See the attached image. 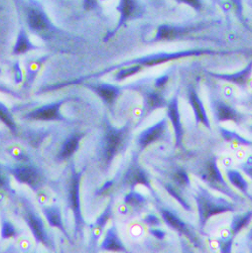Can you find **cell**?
<instances>
[{
    "label": "cell",
    "mask_w": 252,
    "mask_h": 253,
    "mask_svg": "<svg viewBox=\"0 0 252 253\" xmlns=\"http://www.w3.org/2000/svg\"><path fill=\"white\" fill-rule=\"evenodd\" d=\"M198 212H199V222L201 228H203L208 220L215 215L234 212L237 211L236 204L230 199H225L223 197H217L208 190L199 187V191L195 196Z\"/></svg>",
    "instance_id": "6da1fadb"
},
{
    "label": "cell",
    "mask_w": 252,
    "mask_h": 253,
    "mask_svg": "<svg viewBox=\"0 0 252 253\" xmlns=\"http://www.w3.org/2000/svg\"><path fill=\"white\" fill-rule=\"evenodd\" d=\"M231 53L232 52L214 51L211 49H191V50L180 51V52H175V53H156V54L143 56L141 58L124 62L120 65L111 67L110 69H107L106 71H104L102 74H105L106 72H110L111 70H114V69H119L122 67L131 66V65H135V64L141 65L142 67H155V66H158V65L170 62V61L189 58V57H200V56H206V55H208V56L227 55V54H231Z\"/></svg>",
    "instance_id": "7a4b0ae2"
},
{
    "label": "cell",
    "mask_w": 252,
    "mask_h": 253,
    "mask_svg": "<svg viewBox=\"0 0 252 253\" xmlns=\"http://www.w3.org/2000/svg\"><path fill=\"white\" fill-rule=\"evenodd\" d=\"M23 15L29 30L44 40L54 37L57 27L53 24L45 9L36 1L28 0L22 5Z\"/></svg>",
    "instance_id": "3957f363"
},
{
    "label": "cell",
    "mask_w": 252,
    "mask_h": 253,
    "mask_svg": "<svg viewBox=\"0 0 252 253\" xmlns=\"http://www.w3.org/2000/svg\"><path fill=\"white\" fill-rule=\"evenodd\" d=\"M200 177L211 190L219 192L234 202L242 201V195L236 193L231 188L232 186L227 184L223 178L222 173L218 167L216 157H210L204 163V166L200 172Z\"/></svg>",
    "instance_id": "277c9868"
},
{
    "label": "cell",
    "mask_w": 252,
    "mask_h": 253,
    "mask_svg": "<svg viewBox=\"0 0 252 253\" xmlns=\"http://www.w3.org/2000/svg\"><path fill=\"white\" fill-rule=\"evenodd\" d=\"M128 125L121 128H115L109 123L107 124L102 140V158L106 166H109L115 155L123 149L128 138Z\"/></svg>",
    "instance_id": "5b68a950"
},
{
    "label": "cell",
    "mask_w": 252,
    "mask_h": 253,
    "mask_svg": "<svg viewBox=\"0 0 252 253\" xmlns=\"http://www.w3.org/2000/svg\"><path fill=\"white\" fill-rule=\"evenodd\" d=\"M211 108L216 122L232 121L236 124H241L246 121L248 116L247 114L239 111L234 106L219 98H213L211 100Z\"/></svg>",
    "instance_id": "8992f818"
},
{
    "label": "cell",
    "mask_w": 252,
    "mask_h": 253,
    "mask_svg": "<svg viewBox=\"0 0 252 253\" xmlns=\"http://www.w3.org/2000/svg\"><path fill=\"white\" fill-rule=\"evenodd\" d=\"M8 171L18 183L28 185L34 191H37L42 186V175L32 165L18 164L8 168Z\"/></svg>",
    "instance_id": "52a82bcc"
},
{
    "label": "cell",
    "mask_w": 252,
    "mask_h": 253,
    "mask_svg": "<svg viewBox=\"0 0 252 253\" xmlns=\"http://www.w3.org/2000/svg\"><path fill=\"white\" fill-rule=\"evenodd\" d=\"M70 98H63L56 102H52L49 104L42 105L37 107L24 115L26 119L32 120H41V121H51V120H59V121H66L67 118L63 116L60 109L62 105L69 101Z\"/></svg>",
    "instance_id": "ba28073f"
},
{
    "label": "cell",
    "mask_w": 252,
    "mask_h": 253,
    "mask_svg": "<svg viewBox=\"0 0 252 253\" xmlns=\"http://www.w3.org/2000/svg\"><path fill=\"white\" fill-rule=\"evenodd\" d=\"M83 172L77 173L75 168H72V179H71V186L69 192V202L70 207L74 214L75 218V225L76 231H81L84 225V219L82 216L81 211V201H80V184Z\"/></svg>",
    "instance_id": "9c48e42d"
},
{
    "label": "cell",
    "mask_w": 252,
    "mask_h": 253,
    "mask_svg": "<svg viewBox=\"0 0 252 253\" xmlns=\"http://www.w3.org/2000/svg\"><path fill=\"white\" fill-rule=\"evenodd\" d=\"M140 9V4L137 0H119V3L116 7V10L119 12V20L114 29L105 35L104 41L106 42L107 39L113 36L124 24H126V22L133 17L139 16Z\"/></svg>",
    "instance_id": "30bf717a"
},
{
    "label": "cell",
    "mask_w": 252,
    "mask_h": 253,
    "mask_svg": "<svg viewBox=\"0 0 252 253\" xmlns=\"http://www.w3.org/2000/svg\"><path fill=\"white\" fill-rule=\"evenodd\" d=\"M24 219L29 228L31 229V232L36 241L43 243L48 248H52V241L49 237L46 226L40 216L36 214L33 210L26 207L24 211Z\"/></svg>",
    "instance_id": "8fae6325"
},
{
    "label": "cell",
    "mask_w": 252,
    "mask_h": 253,
    "mask_svg": "<svg viewBox=\"0 0 252 253\" xmlns=\"http://www.w3.org/2000/svg\"><path fill=\"white\" fill-rule=\"evenodd\" d=\"M160 214L163 218V220L166 222L167 225H169L170 227L174 228L175 230L181 232L182 234H184L185 236H187L190 241L197 247H201V240L199 239V237L197 236V234L190 229L189 225L183 221L175 212H173L172 211L162 208L159 209Z\"/></svg>",
    "instance_id": "7c38bea8"
},
{
    "label": "cell",
    "mask_w": 252,
    "mask_h": 253,
    "mask_svg": "<svg viewBox=\"0 0 252 253\" xmlns=\"http://www.w3.org/2000/svg\"><path fill=\"white\" fill-rule=\"evenodd\" d=\"M207 73L212 78L227 82L229 84H233L236 86L240 87L241 89H244L248 85L250 77L252 75V60H250L243 69L235 73H215V72H207Z\"/></svg>",
    "instance_id": "4fadbf2b"
},
{
    "label": "cell",
    "mask_w": 252,
    "mask_h": 253,
    "mask_svg": "<svg viewBox=\"0 0 252 253\" xmlns=\"http://www.w3.org/2000/svg\"><path fill=\"white\" fill-rule=\"evenodd\" d=\"M122 184L125 187L134 188L137 185H143L149 189H151L150 180L148 178L145 170L138 164L136 160H134L127 171L125 172L122 180Z\"/></svg>",
    "instance_id": "5bb4252c"
},
{
    "label": "cell",
    "mask_w": 252,
    "mask_h": 253,
    "mask_svg": "<svg viewBox=\"0 0 252 253\" xmlns=\"http://www.w3.org/2000/svg\"><path fill=\"white\" fill-rule=\"evenodd\" d=\"M198 26H180V25H170V24H161L158 26L156 34L153 38V42L160 41H171L183 37L184 35L197 30Z\"/></svg>",
    "instance_id": "9a60e30c"
},
{
    "label": "cell",
    "mask_w": 252,
    "mask_h": 253,
    "mask_svg": "<svg viewBox=\"0 0 252 253\" xmlns=\"http://www.w3.org/2000/svg\"><path fill=\"white\" fill-rule=\"evenodd\" d=\"M168 117L170 118L175 130L176 137V147H181L183 143V125L181 121V114L179 110V92H177L168 102Z\"/></svg>",
    "instance_id": "2e32d148"
},
{
    "label": "cell",
    "mask_w": 252,
    "mask_h": 253,
    "mask_svg": "<svg viewBox=\"0 0 252 253\" xmlns=\"http://www.w3.org/2000/svg\"><path fill=\"white\" fill-rule=\"evenodd\" d=\"M167 129V120L166 118L160 119L158 122L150 126L149 128L145 129L138 137V145L141 149L146 148L153 142L161 139L165 134Z\"/></svg>",
    "instance_id": "e0dca14e"
},
{
    "label": "cell",
    "mask_w": 252,
    "mask_h": 253,
    "mask_svg": "<svg viewBox=\"0 0 252 253\" xmlns=\"http://www.w3.org/2000/svg\"><path fill=\"white\" fill-rule=\"evenodd\" d=\"M188 98H189V102L193 108L197 123L198 124L202 123L204 126H206L209 130H210L211 125H210L207 110L205 108V105H204L202 99L200 98L198 92L196 91V89L193 86L189 87V89H188Z\"/></svg>",
    "instance_id": "ac0fdd59"
},
{
    "label": "cell",
    "mask_w": 252,
    "mask_h": 253,
    "mask_svg": "<svg viewBox=\"0 0 252 253\" xmlns=\"http://www.w3.org/2000/svg\"><path fill=\"white\" fill-rule=\"evenodd\" d=\"M225 176L228 183L236 189L240 194L252 202V192L250 189V184L246 180V176L240 171L236 169H227L225 171Z\"/></svg>",
    "instance_id": "d6986e66"
},
{
    "label": "cell",
    "mask_w": 252,
    "mask_h": 253,
    "mask_svg": "<svg viewBox=\"0 0 252 253\" xmlns=\"http://www.w3.org/2000/svg\"><path fill=\"white\" fill-rule=\"evenodd\" d=\"M87 86L90 87V89L93 90L105 103L110 105L115 101L120 93V88L110 84H97Z\"/></svg>",
    "instance_id": "ffe728a7"
},
{
    "label": "cell",
    "mask_w": 252,
    "mask_h": 253,
    "mask_svg": "<svg viewBox=\"0 0 252 253\" xmlns=\"http://www.w3.org/2000/svg\"><path fill=\"white\" fill-rule=\"evenodd\" d=\"M218 131L222 137V139L229 143V145L232 148H241V147H252V141L245 138L244 136H241L235 131L226 129L225 127L218 128Z\"/></svg>",
    "instance_id": "44dd1931"
},
{
    "label": "cell",
    "mask_w": 252,
    "mask_h": 253,
    "mask_svg": "<svg viewBox=\"0 0 252 253\" xmlns=\"http://www.w3.org/2000/svg\"><path fill=\"white\" fill-rule=\"evenodd\" d=\"M168 106L164 96L156 90H148L144 93V112L151 113L155 109Z\"/></svg>",
    "instance_id": "7402d4cb"
},
{
    "label": "cell",
    "mask_w": 252,
    "mask_h": 253,
    "mask_svg": "<svg viewBox=\"0 0 252 253\" xmlns=\"http://www.w3.org/2000/svg\"><path fill=\"white\" fill-rule=\"evenodd\" d=\"M43 212L47 218V221L49 224L53 227H56L60 229L68 238H70L69 234L66 231V228L64 226V222L62 219V212L59 207L57 206H49L43 208Z\"/></svg>",
    "instance_id": "603a6c76"
},
{
    "label": "cell",
    "mask_w": 252,
    "mask_h": 253,
    "mask_svg": "<svg viewBox=\"0 0 252 253\" xmlns=\"http://www.w3.org/2000/svg\"><path fill=\"white\" fill-rule=\"evenodd\" d=\"M251 220H252V210L234 214L230 221L229 230H228L229 233L235 237L251 222Z\"/></svg>",
    "instance_id": "cb8c5ba5"
},
{
    "label": "cell",
    "mask_w": 252,
    "mask_h": 253,
    "mask_svg": "<svg viewBox=\"0 0 252 253\" xmlns=\"http://www.w3.org/2000/svg\"><path fill=\"white\" fill-rule=\"evenodd\" d=\"M101 248L105 250H114V251H126L122 241L120 240L117 230L114 225H112L106 231V234L101 242Z\"/></svg>",
    "instance_id": "d4e9b609"
},
{
    "label": "cell",
    "mask_w": 252,
    "mask_h": 253,
    "mask_svg": "<svg viewBox=\"0 0 252 253\" xmlns=\"http://www.w3.org/2000/svg\"><path fill=\"white\" fill-rule=\"evenodd\" d=\"M36 49H38V47H36L35 45L32 44V42L30 41V38L27 34V31L25 30L24 27H21V29L19 30L17 39H16L15 46L13 48V54L15 56H19V55L26 54V53L36 50Z\"/></svg>",
    "instance_id": "484cf974"
},
{
    "label": "cell",
    "mask_w": 252,
    "mask_h": 253,
    "mask_svg": "<svg viewBox=\"0 0 252 253\" xmlns=\"http://www.w3.org/2000/svg\"><path fill=\"white\" fill-rule=\"evenodd\" d=\"M82 137H83V134H80V133H75V134H72L70 137H68L62 146V149L58 155V158L60 160H65L70 158L78 150Z\"/></svg>",
    "instance_id": "4316f807"
},
{
    "label": "cell",
    "mask_w": 252,
    "mask_h": 253,
    "mask_svg": "<svg viewBox=\"0 0 252 253\" xmlns=\"http://www.w3.org/2000/svg\"><path fill=\"white\" fill-rule=\"evenodd\" d=\"M111 204H112V201H110V203L108 204L106 209L103 211L101 215L96 219L94 224L90 225V227H91V239L94 241V243H96L97 240L99 239L100 235L102 234L103 228L105 227L108 219L110 218V215H111Z\"/></svg>",
    "instance_id": "83f0119b"
},
{
    "label": "cell",
    "mask_w": 252,
    "mask_h": 253,
    "mask_svg": "<svg viewBox=\"0 0 252 253\" xmlns=\"http://www.w3.org/2000/svg\"><path fill=\"white\" fill-rule=\"evenodd\" d=\"M48 56H43L39 59L30 61L26 66V77H25V84L24 85H29L35 80L38 72L40 71L42 65L46 62Z\"/></svg>",
    "instance_id": "f1b7e54d"
},
{
    "label": "cell",
    "mask_w": 252,
    "mask_h": 253,
    "mask_svg": "<svg viewBox=\"0 0 252 253\" xmlns=\"http://www.w3.org/2000/svg\"><path fill=\"white\" fill-rule=\"evenodd\" d=\"M0 115H1V120L7 125V127L14 133L16 134L17 132V126L16 123L13 119L12 113L9 111L7 106H5L4 103H0Z\"/></svg>",
    "instance_id": "f546056e"
},
{
    "label": "cell",
    "mask_w": 252,
    "mask_h": 253,
    "mask_svg": "<svg viewBox=\"0 0 252 253\" xmlns=\"http://www.w3.org/2000/svg\"><path fill=\"white\" fill-rule=\"evenodd\" d=\"M142 66L135 64V65H131V66H126V67H122L115 75V80L116 81H122L126 78H129L131 76H134L136 74H138L141 70H142Z\"/></svg>",
    "instance_id": "4dcf8cb0"
},
{
    "label": "cell",
    "mask_w": 252,
    "mask_h": 253,
    "mask_svg": "<svg viewBox=\"0 0 252 253\" xmlns=\"http://www.w3.org/2000/svg\"><path fill=\"white\" fill-rule=\"evenodd\" d=\"M145 202H146L145 198L141 194H139L135 191L129 192L124 197V204L129 206V207H133V208L141 207Z\"/></svg>",
    "instance_id": "1f68e13d"
},
{
    "label": "cell",
    "mask_w": 252,
    "mask_h": 253,
    "mask_svg": "<svg viewBox=\"0 0 252 253\" xmlns=\"http://www.w3.org/2000/svg\"><path fill=\"white\" fill-rule=\"evenodd\" d=\"M165 189L167 190V192L171 195V196H173L183 207H184V209L185 210H188V211H191V207H190V205L186 202V200L182 197V195L180 194V192L178 191V189L175 187V186H173L172 184H165Z\"/></svg>",
    "instance_id": "d6a6232c"
},
{
    "label": "cell",
    "mask_w": 252,
    "mask_h": 253,
    "mask_svg": "<svg viewBox=\"0 0 252 253\" xmlns=\"http://www.w3.org/2000/svg\"><path fill=\"white\" fill-rule=\"evenodd\" d=\"M234 236L231 235L228 231V235L224 236L222 238H220L218 240V244H219V249L220 252L222 253H229L231 251L232 245H233V241H234Z\"/></svg>",
    "instance_id": "836d02e7"
},
{
    "label": "cell",
    "mask_w": 252,
    "mask_h": 253,
    "mask_svg": "<svg viewBox=\"0 0 252 253\" xmlns=\"http://www.w3.org/2000/svg\"><path fill=\"white\" fill-rule=\"evenodd\" d=\"M174 181L180 187H190V178L185 170H177L174 174Z\"/></svg>",
    "instance_id": "e575fe53"
},
{
    "label": "cell",
    "mask_w": 252,
    "mask_h": 253,
    "mask_svg": "<svg viewBox=\"0 0 252 253\" xmlns=\"http://www.w3.org/2000/svg\"><path fill=\"white\" fill-rule=\"evenodd\" d=\"M239 170L252 182V155H249L239 164Z\"/></svg>",
    "instance_id": "d590c367"
},
{
    "label": "cell",
    "mask_w": 252,
    "mask_h": 253,
    "mask_svg": "<svg viewBox=\"0 0 252 253\" xmlns=\"http://www.w3.org/2000/svg\"><path fill=\"white\" fill-rule=\"evenodd\" d=\"M16 234H17V231L15 229V226L11 222L5 220L2 225V237L6 239L12 238V237H15Z\"/></svg>",
    "instance_id": "8d00e7d4"
},
{
    "label": "cell",
    "mask_w": 252,
    "mask_h": 253,
    "mask_svg": "<svg viewBox=\"0 0 252 253\" xmlns=\"http://www.w3.org/2000/svg\"><path fill=\"white\" fill-rule=\"evenodd\" d=\"M175 1L180 4L188 5L197 12H201L204 7L203 0H175Z\"/></svg>",
    "instance_id": "74e56055"
},
{
    "label": "cell",
    "mask_w": 252,
    "mask_h": 253,
    "mask_svg": "<svg viewBox=\"0 0 252 253\" xmlns=\"http://www.w3.org/2000/svg\"><path fill=\"white\" fill-rule=\"evenodd\" d=\"M144 222L151 226H159L161 224V220L154 214H149L144 218Z\"/></svg>",
    "instance_id": "f35d334b"
},
{
    "label": "cell",
    "mask_w": 252,
    "mask_h": 253,
    "mask_svg": "<svg viewBox=\"0 0 252 253\" xmlns=\"http://www.w3.org/2000/svg\"><path fill=\"white\" fill-rule=\"evenodd\" d=\"M168 81H169V76L168 75H163V76H161V77H159L155 80L154 85H155L156 88L161 89L168 83Z\"/></svg>",
    "instance_id": "ab89813d"
},
{
    "label": "cell",
    "mask_w": 252,
    "mask_h": 253,
    "mask_svg": "<svg viewBox=\"0 0 252 253\" xmlns=\"http://www.w3.org/2000/svg\"><path fill=\"white\" fill-rule=\"evenodd\" d=\"M13 71H14V80L16 84H19L22 82V71L21 68L19 66V62H16V64L13 67Z\"/></svg>",
    "instance_id": "60d3db41"
},
{
    "label": "cell",
    "mask_w": 252,
    "mask_h": 253,
    "mask_svg": "<svg viewBox=\"0 0 252 253\" xmlns=\"http://www.w3.org/2000/svg\"><path fill=\"white\" fill-rule=\"evenodd\" d=\"M98 6L97 0H84V7L86 10L96 9Z\"/></svg>",
    "instance_id": "b9f144b4"
},
{
    "label": "cell",
    "mask_w": 252,
    "mask_h": 253,
    "mask_svg": "<svg viewBox=\"0 0 252 253\" xmlns=\"http://www.w3.org/2000/svg\"><path fill=\"white\" fill-rule=\"evenodd\" d=\"M231 2L236 10V14L239 16V17H242V11H243V8H242V0H231Z\"/></svg>",
    "instance_id": "7bdbcfd3"
},
{
    "label": "cell",
    "mask_w": 252,
    "mask_h": 253,
    "mask_svg": "<svg viewBox=\"0 0 252 253\" xmlns=\"http://www.w3.org/2000/svg\"><path fill=\"white\" fill-rule=\"evenodd\" d=\"M149 232L156 238L158 239H163L165 237V232L161 229H157V228H150Z\"/></svg>",
    "instance_id": "ee69618b"
},
{
    "label": "cell",
    "mask_w": 252,
    "mask_h": 253,
    "mask_svg": "<svg viewBox=\"0 0 252 253\" xmlns=\"http://www.w3.org/2000/svg\"><path fill=\"white\" fill-rule=\"evenodd\" d=\"M243 106H245L247 109L252 110V93L248 94L244 100H243Z\"/></svg>",
    "instance_id": "f6af8a7d"
},
{
    "label": "cell",
    "mask_w": 252,
    "mask_h": 253,
    "mask_svg": "<svg viewBox=\"0 0 252 253\" xmlns=\"http://www.w3.org/2000/svg\"><path fill=\"white\" fill-rule=\"evenodd\" d=\"M112 183H113V181H110V182L105 183V185L102 187V189H101V190H99V193H98V194H102V193H104V192L107 190V188H109V187L112 185Z\"/></svg>",
    "instance_id": "bcb514c9"
},
{
    "label": "cell",
    "mask_w": 252,
    "mask_h": 253,
    "mask_svg": "<svg viewBox=\"0 0 252 253\" xmlns=\"http://www.w3.org/2000/svg\"><path fill=\"white\" fill-rule=\"evenodd\" d=\"M248 116L251 118V122H250V124H249V131L252 132V113L248 114Z\"/></svg>",
    "instance_id": "7dc6e473"
},
{
    "label": "cell",
    "mask_w": 252,
    "mask_h": 253,
    "mask_svg": "<svg viewBox=\"0 0 252 253\" xmlns=\"http://www.w3.org/2000/svg\"><path fill=\"white\" fill-rule=\"evenodd\" d=\"M247 237H248V239L249 240H251L252 241V229L248 232V234H247Z\"/></svg>",
    "instance_id": "c3c4849f"
}]
</instances>
